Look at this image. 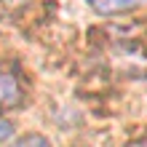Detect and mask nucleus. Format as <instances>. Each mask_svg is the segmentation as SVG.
Segmentation results:
<instances>
[{"mask_svg": "<svg viewBox=\"0 0 147 147\" xmlns=\"http://www.w3.org/2000/svg\"><path fill=\"white\" fill-rule=\"evenodd\" d=\"M128 147H147V136H139V139H134Z\"/></svg>", "mask_w": 147, "mask_h": 147, "instance_id": "5", "label": "nucleus"}, {"mask_svg": "<svg viewBox=\"0 0 147 147\" xmlns=\"http://www.w3.org/2000/svg\"><path fill=\"white\" fill-rule=\"evenodd\" d=\"M96 13H126V11H136V8L147 5V0H86Z\"/></svg>", "mask_w": 147, "mask_h": 147, "instance_id": "2", "label": "nucleus"}, {"mask_svg": "<svg viewBox=\"0 0 147 147\" xmlns=\"http://www.w3.org/2000/svg\"><path fill=\"white\" fill-rule=\"evenodd\" d=\"M22 99H24V91H22L19 75L11 70H0V110L19 107Z\"/></svg>", "mask_w": 147, "mask_h": 147, "instance_id": "1", "label": "nucleus"}, {"mask_svg": "<svg viewBox=\"0 0 147 147\" xmlns=\"http://www.w3.org/2000/svg\"><path fill=\"white\" fill-rule=\"evenodd\" d=\"M8 147H51V142L43 134H24V136H19V139H16L13 144H8Z\"/></svg>", "mask_w": 147, "mask_h": 147, "instance_id": "3", "label": "nucleus"}, {"mask_svg": "<svg viewBox=\"0 0 147 147\" xmlns=\"http://www.w3.org/2000/svg\"><path fill=\"white\" fill-rule=\"evenodd\" d=\"M11 136H13V126L8 123V120H3V118H0V144H3V142H8Z\"/></svg>", "mask_w": 147, "mask_h": 147, "instance_id": "4", "label": "nucleus"}]
</instances>
